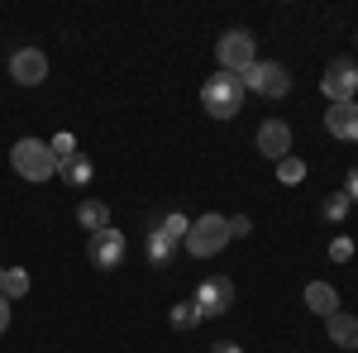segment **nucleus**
Returning a JSON list of instances; mask_svg holds the SVG:
<instances>
[{
	"label": "nucleus",
	"mask_w": 358,
	"mask_h": 353,
	"mask_svg": "<svg viewBox=\"0 0 358 353\" xmlns=\"http://www.w3.org/2000/svg\"><path fill=\"white\" fill-rule=\"evenodd\" d=\"M48 148H53L57 163H67V158L77 153V138H72V134H57V138H48Z\"/></svg>",
	"instance_id": "obj_22"
},
{
	"label": "nucleus",
	"mask_w": 358,
	"mask_h": 353,
	"mask_svg": "<svg viewBox=\"0 0 358 353\" xmlns=\"http://www.w3.org/2000/svg\"><path fill=\"white\" fill-rule=\"evenodd\" d=\"M344 196H349V201L358 206V163L349 167V177H344Z\"/></svg>",
	"instance_id": "obj_25"
},
{
	"label": "nucleus",
	"mask_w": 358,
	"mask_h": 353,
	"mask_svg": "<svg viewBox=\"0 0 358 353\" xmlns=\"http://www.w3.org/2000/svg\"><path fill=\"white\" fill-rule=\"evenodd\" d=\"M244 96L248 91L234 72H215V77H206V86H201V106H206L210 120H234L239 106H244Z\"/></svg>",
	"instance_id": "obj_1"
},
{
	"label": "nucleus",
	"mask_w": 358,
	"mask_h": 353,
	"mask_svg": "<svg viewBox=\"0 0 358 353\" xmlns=\"http://www.w3.org/2000/svg\"><path fill=\"white\" fill-rule=\"evenodd\" d=\"M277 182H282V187H296V182H306V163L296 158V153H287V158L277 163Z\"/></svg>",
	"instance_id": "obj_20"
},
{
	"label": "nucleus",
	"mask_w": 358,
	"mask_h": 353,
	"mask_svg": "<svg viewBox=\"0 0 358 353\" xmlns=\"http://www.w3.org/2000/svg\"><path fill=\"white\" fill-rule=\"evenodd\" d=\"M153 229H163L167 239H177V244H182V239H187V229H192V219L182 215V210H167V215L153 219Z\"/></svg>",
	"instance_id": "obj_18"
},
{
	"label": "nucleus",
	"mask_w": 358,
	"mask_h": 353,
	"mask_svg": "<svg viewBox=\"0 0 358 353\" xmlns=\"http://www.w3.org/2000/svg\"><path fill=\"white\" fill-rule=\"evenodd\" d=\"M0 296H5V301L29 296V272L24 268H5V272H0Z\"/></svg>",
	"instance_id": "obj_17"
},
{
	"label": "nucleus",
	"mask_w": 358,
	"mask_h": 353,
	"mask_svg": "<svg viewBox=\"0 0 358 353\" xmlns=\"http://www.w3.org/2000/svg\"><path fill=\"white\" fill-rule=\"evenodd\" d=\"M325 129L344 143H358V101H344V106L325 110Z\"/></svg>",
	"instance_id": "obj_11"
},
{
	"label": "nucleus",
	"mask_w": 358,
	"mask_h": 353,
	"mask_svg": "<svg viewBox=\"0 0 358 353\" xmlns=\"http://www.w3.org/2000/svg\"><path fill=\"white\" fill-rule=\"evenodd\" d=\"M239 82H244V91H258V96H268V101H282V96L292 91V72H287L282 62H273V57H268V62L258 57L253 67L239 72Z\"/></svg>",
	"instance_id": "obj_4"
},
{
	"label": "nucleus",
	"mask_w": 358,
	"mask_h": 353,
	"mask_svg": "<svg viewBox=\"0 0 358 353\" xmlns=\"http://www.w3.org/2000/svg\"><path fill=\"white\" fill-rule=\"evenodd\" d=\"M258 153H263V158H273V163H282V158L292 153V129H287L282 120L258 124Z\"/></svg>",
	"instance_id": "obj_10"
},
{
	"label": "nucleus",
	"mask_w": 358,
	"mask_h": 353,
	"mask_svg": "<svg viewBox=\"0 0 358 353\" xmlns=\"http://www.w3.org/2000/svg\"><path fill=\"white\" fill-rule=\"evenodd\" d=\"M325 334H330V344H339V349H358V315H344V310H334L330 320H325Z\"/></svg>",
	"instance_id": "obj_12"
},
{
	"label": "nucleus",
	"mask_w": 358,
	"mask_h": 353,
	"mask_svg": "<svg viewBox=\"0 0 358 353\" xmlns=\"http://www.w3.org/2000/svg\"><path fill=\"white\" fill-rule=\"evenodd\" d=\"M5 329H10V301L0 296V334H5Z\"/></svg>",
	"instance_id": "obj_27"
},
{
	"label": "nucleus",
	"mask_w": 358,
	"mask_h": 353,
	"mask_svg": "<svg viewBox=\"0 0 358 353\" xmlns=\"http://www.w3.org/2000/svg\"><path fill=\"white\" fill-rule=\"evenodd\" d=\"M210 353H244V349H239V344H229V339H215V344H210Z\"/></svg>",
	"instance_id": "obj_26"
},
{
	"label": "nucleus",
	"mask_w": 358,
	"mask_h": 353,
	"mask_svg": "<svg viewBox=\"0 0 358 353\" xmlns=\"http://www.w3.org/2000/svg\"><path fill=\"white\" fill-rule=\"evenodd\" d=\"M196 310H201V320H215V315H229V305H234V282L224 277V272H210L201 287H196Z\"/></svg>",
	"instance_id": "obj_6"
},
{
	"label": "nucleus",
	"mask_w": 358,
	"mask_h": 353,
	"mask_svg": "<svg viewBox=\"0 0 358 353\" xmlns=\"http://www.w3.org/2000/svg\"><path fill=\"white\" fill-rule=\"evenodd\" d=\"M306 310H315V315L330 320L334 310H339V291H334L330 282H306Z\"/></svg>",
	"instance_id": "obj_13"
},
{
	"label": "nucleus",
	"mask_w": 358,
	"mask_h": 353,
	"mask_svg": "<svg viewBox=\"0 0 358 353\" xmlns=\"http://www.w3.org/2000/svg\"><path fill=\"white\" fill-rule=\"evenodd\" d=\"M215 62H220V72H244L258 62V43H253V34L248 29H224L220 43H215Z\"/></svg>",
	"instance_id": "obj_5"
},
{
	"label": "nucleus",
	"mask_w": 358,
	"mask_h": 353,
	"mask_svg": "<svg viewBox=\"0 0 358 353\" xmlns=\"http://www.w3.org/2000/svg\"><path fill=\"white\" fill-rule=\"evenodd\" d=\"M77 224L91 229V234L110 229V210H106V201H82V206H77Z\"/></svg>",
	"instance_id": "obj_16"
},
{
	"label": "nucleus",
	"mask_w": 358,
	"mask_h": 353,
	"mask_svg": "<svg viewBox=\"0 0 358 353\" xmlns=\"http://www.w3.org/2000/svg\"><path fill=\"white\" fill-rule=\"evenodd\" d=\"M196 325H201L196 301H177V305H172V329H177V334H187V329H196Z\"/></svg>",
	"instance_id": "obj_19"
},
{
	"label": "nucleus",
	"mask_w": 358,
	"mask_h": 353,
	"mask_svg": "<svg viewBox=\"0 0 358 353\" xmlns=\"http://www.w3.org/2000/svg\"><path fill=\"white\" fill-rule=\"evenodd\" d=\"M229 244V219L224 215H201V219H192V229H187V239H182V248L192 253V258H215L220 248Z\"/></svg>",
	"instance_id": "obj_3"
},
{
	"label": "nucleus",
	"mask_w": 358,
	"mask_h": 353,
	"mask_svg": "<svg viewBox=\"0 0 358 353\" xmlns=\"http://www.w3.org/2000/svg\"><path fill=\"white\" fill-rule=\"evenodd\" d=\"M349 210H354V201H349L344 191H330V196H325V206H320V215L330 219V224H339V219L349 215Z\"/></svg>",
	"instance_id": "obj_21"
},
{
	"label": "nucleus",
	"mask_w": 358,
	"mask_h": 353,
	"mask_svg": "<svg viewBox=\"0 0 358 353\" xmlns=\"http://www.w3.org/2000/svg\"><path fill=\"white\" fill-rule=\"evenodd\" d=\"M320 86H325V96H330V106L354 101V91H358V62H354V57H334L330 67H325V77H320Z\"/></svg>",
	"instance_id": "obj_7"
},
{
	"label": "nucleus",
	"mask_w": 358,
	"mask_h": 353,
	"mask_svg": "<svg viewBox=\"0 0 358 353\" xmlns=\"http://www.w3.org/2000/svg\"><path fill=\"white\" fill-rule=\"evenodd\" d=\"M124 253H129V244H124V234L120 229H101V234H91V244H86V258L96 263L101 272H115L120 263H124Z\"/></svg>",
	"instance_id": "obj_8"
},
{
	"label": "nucleus",
	"mask_w": 358,
	"mask_h": 353,
	"mask_svg": "<svg viewBox=\"0 0 358 353\" xmlns=\"http://www.w3.org/2000/svg\"><path fill=\"white\" fill-rule=\"evenodd\" d=\"M177 239H167L163 229H148V244H143V253H148V263L153 268H172V258H177Z\"/></svg>",
	"instance_id": "obj_14"
},
{
	"label": "nucleus",
	"mask_w": 358,
	"mask_h": 353,
	"mask_svg": "<svg viewBox=\"0 0 358 353\" xmlns=\"http://www.w3.org/2000/svg\"><path fill=\"white\" fill-rule=\"evenodd\" d=\"M10 167H15L24 182H48V177H57V158H53V148H48L43 138H20V143L10 148Z\"/></svg>",
	"instance_id": "obj_2"
},
{
	"label": "nucleus",
	"mask_w": 358,
	"mask_h": 353,
	"mask_svg": "<svg viewBox=\"0 0 358 353\" xmlns=\"http://www.w3.org/2000/svg\"><path fill=\"white\" fill-rule=\"evenodd\" d=\"M349 258H354V239H349V234H339V239L330 244V263H349Z\"/></svg>",
	"instance_id": "obj_23"
},
{
	"label": "nucleus",
	"mask_w": 358,
	"mask_h": 353,
	"mask_svg": "<svg viewBox=\"0 0 358 353\" xmlns=\"http://www.w3.org/2000/svg\"><path fill=\"white\" fill-rule=\"evenodd\" d=\"M91 172H96V167H91V158H86V153H72L67 163H57V177H62L72 191L86 187V182H91Z\"/></svg>",
	"instance_id": "obj_15"
},
{
	"label": "nucleus",
	"mask_w": 358,
	"mask_h": 353,
	"mask_svg": "<svg viewBox=\"0 0 358 353\" xmlns=\"http://www.w3.org/2000/svg\"><path fill=\"white\" fill-rule=\"evenodd\" d=\"M10 77L20 86H43L48 82V57L38 53V48H20V53L10 57Z\"/></svg>",
	"instance_id": "obj_9"
},
{
	"label": "nucleus",
	"mask_w": 358,
	"mask_h": 353,
	"mask_svg": "<svg viewBox=\"0 0 358 353\" xmlns=\"http://www.w3.org/2000/svg\"><path fill=\"white\" fill-rule=\"evenodd\" d=\"M0 272H5V268H0Z\"/></svg>",
	"instance_id": "obj_28"
},
{
	"label": "nucleus",
	"mask_w": 358,
	"mask_h": 353,
	"mask_svg": "<svg viewBox=\"0 0 358 353\" xmlns=\"http://www.w3.org/2000/svg\"><path fill=\"white\" fill-rule=\"evenodd\" d=\"M248 229H253V219H248V215H229V239H244Z\"/></svg>",
	"instance_id": "obj_24"
}]
</instances>
